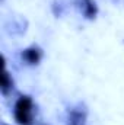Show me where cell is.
I'll return each mask as SVG.
<instances>
[{
    "label": "cell",
    "mask_w": 124,
    "mask_h": 125,
    "mask_svg": "<svg viewBox=\"0 0 124 125\" xmlns=\"http://www.w3.org/2000/svg\"><path fill=\"white\" fill-rule=\"evenodd\" d=\"M15 118L21 125H29L32 119V102L29 97H21L15 105Z\"/></svg>",
    "instance_id": "1"
},
{
    "label": "cell",
    "mask_w": 124,
    "mask_h": 125,
    "mask_svg": "<svg viewBox=\"0 0 124 125\" xmlns=\"http://www.w3.org/2000/svg\"><path fill=\"white\" fill-rule=\"evenodd\" d=\"M9 84H12V82H9V76H7V73L4 71V74H3V82H1V87H3L4 92H6V89L9 87Z\"/></svg>",
    "instance_id": "3"
},
{
    "label": "cell",
    "mask_w": 124,
    "mask_h": 125,
    "mask_svg": "<svg viewBox=\"0 0 124 125\" xmlns=\"http://www.w3.org/2000/svg\"><path fill=\"white\" fill-rule=\"evenodd\" d=\"M24 57H25V60L28 62H38V60L41 58V52H39V50H37V48H31V50H26L25 51V54H24Z\"/></svg>",
    "instance_id": "2"
}]
</instances>
